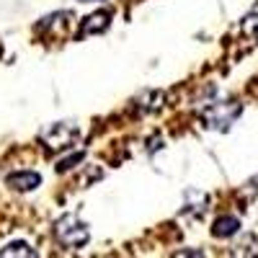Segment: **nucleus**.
Returning <instances> with one entry per match:
<instances>
[{"instance_id":"obj_7","label":"nucleus","mask_w":258,"mask_h":258,"mask_svg":"<svg viewBox=\"0 0 258 258\" xmlns=\"http://www.w3.org/2000/svg\"><path fill=\"white\" fill-rule=\"evenodd\" d=\"M8 255H36V250L29 245V243H24V240H13V243H8L6 248H0V258H8Z\"/></svg>"},{"instance_id":"obj_9","label":"nucleus","mask_w":258,"mask_h":258,"mask_svg":"<svg viewBox=\"0 0 258 258\" xmlns=\"http://www.w3.org/2000/svg\"><path fill=\"white\" fill-rule=\"evenodd\" d=\"M83 158H85V153H75L73 158H68V160H62V163L57 165V173H68V170H70L73 165H78V163H80Z\"/></svg>"},{"instance_id":"obj_11","label":"nucleus","mask_w":258,"mask_h":258,"mask_svg":"<svg viewBox=\"0 0 258 258\" xmlns=\"http://www.w3.org/2000/svg\"><path fill=\"white\" fill-rule=\"evenodd\" d=\"M80 3H93V0H80Z\"/></svg>"},{"instance_id":"obj_1","label":"nucleus","mask_w":258,"mask_h":258,"mask_svg":"<svg viewBox=\"0 0 258 258\" xmlns=\"http://www.w3.org/2000/svg\"><path fill=\"white\" fill-rule=\"evenodd\" d=\"M78 137H80V129L73 121H52L47 126H41L39 132V142L47 150H52V153H62V150L73 147Z\"/></svg>"},{"instance_id":"obj_8","label":"nucleus","mask_w":258,"mask_h":258,"mask_svg":"<svg viewBox=\"0 0 258 258\" xmlns=\"http://www.w3.org/2000/svg\"><path fill=\"white\" fill-rule=\"evenodd\" d=\"M240 29H243V34H258V3L243 16Z\"/></svg>"},{"instance_id":"obj_4","label":"nucleus","mask_w":258,"mask_h":258,"mask_svg":"<svg viewBox=\"0 0 258 258\" xmlns=\"http://www.w3.org/2000/svg\"><path fill=\"white\" fill-rule=\"evenodd\" d=\"M111 18H114V13L111 11H96V13H91L88 18H85L83 21V26H80V39L83 36H91V34H103L106 29H109L111 26Z\"/></svg>"},{"instance_id":"obj_6","label":"nucleus","mask_w":258,"mask_h":258,"mask_svg":"<svg viewBox=\"0 0 258 258\" xmlns=\"http://www.w3.org/2000/svg\"><path fill=\"white\" fill-rule=\"evenodd\" d=\"M238 230H240V220L232 217V214H222V217H217L212 225L214 238H232V235H238Z\"/></svg>"},{"instance_id":"obj_10","label":"nucleus","mask_w":258,"mask_h":258,"mask_svg":"<svg viewBox=\"0 0 258 258\" xmlns=\"http://www.w3.org/2000/svg\"><path fill=\"white\" fill-rule=\"evenodd\" d=\"M176 255H202V250H176Z\"/></svg>"},{"instance_id":"obj_2","label":"nucleus","mask_w":258,"mask_h":258,"mask_svg":"<svg viewBox=\"0 0 258 258\" xmlns=\"http://www.w3.org/2000/svg\"><path fill=\"white\" fill-rule=\"evenodd\" d=\"M54 238L64 248H83L91 240V230L80 217H75V214H62L54 222Z\"/></svg>"},{"instance_id":"obj_5","label":"nucleus","mask_w":258,"mask_h":258,"mask_svg":"<svg viewBox=\"0 0 258 258\" xmlns=\"http://www.w3.org/2000/svg\"><path fill=\"white\" fill-rule=\"evenodd\" d=\"M6 183H8L13 191L26 194V191H34V188H39V183H41V176L36 173V170H16V173H8V176H6Z\"/></svg>"},{"instance_id":"obj_3","label":"nucleus","mask_w":258,"mask_h":258,"mask_svg":"<svg viewBox=\"0 0 258 258\" xmlns=\"http://www.w3.org/2000/svg\"><path fill=\"white\" fill-rule=\"evenodd\" d=\"M240 114H243V106L238 101H214V103H209V106H204V109H202V121L209 129L227 132Z\"/></svg>"}]
</instances>
